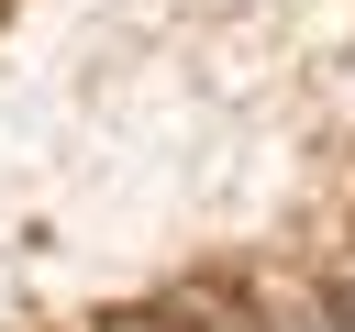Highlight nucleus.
I'll return each instance as SVG.
<instances>
[{
    "label": "nucleus",
    "instance_id": "f257e3e1",
    "mask_svg": "<svg viewBox=\"0 0 355 332\" xmlns=\"http://www.w3.org/2000/svg\"><path fill=\"white\" fill-rule=\"evenodd\" d=\"M100 332H200L189 310H155V299H133V310H100Z\"/></svg>",
    "mask_w": 355,
    "mask_h": 332
},
{
    "label": "nucleus",
    "instance_id": "f03ea898",
    "mask_svg": "<svg viewBox=\"0 0 355 332\" xmlns=\"http://www.w3.org/2000/svg\"><path fill=\"white\" fill-rule=\"evenodd\" d=\"M322 299H333V332H355V288H322Z\"/></svg>",
    "mask_w": 355,
    "mask_h": 332
}]
</instances>
